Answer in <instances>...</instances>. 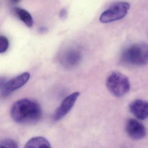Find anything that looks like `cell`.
<instances>
[{"mask_svg":"<svg viewBox=\"0 0 148 148\" xmlns=\"http://www.w3.org/2000/svg\"><path fill=\"white\" fill-rule=\"evenodd\" d=\"M51 147V144L45 138L36 136L31 138L24 146L25 148H48Z\"/></svg>","mask_w":148,"mask_h":148,"instance_id":"10","label":"cell"},{"mask_svg":"<svg viewBox=\"0 0 148 148\" xmlns=\"http://www.w3.org/2000/svg\"><path fill=\"white\" fill-rule=\"evenodd\" d=\"M11 2H12L13 3H17L18 2H19L20 1V0H10Z\"/></svg>","mask_w":148,"mask_h":148,"instance_id":"16","label":"cell"},{"mask_svg":"<svg viewBox=\"0 0 148 148\" xmlns=\"http://www.w3.org/2000/svg\"><path fill=\"white\" fill-rule=\"evenodd\" d=\"M47 28H45V27H40L39 29V32L41 33H45L46 32H47Z\"/></svg>","mask_w":148,"mask_h":148,"instance_id":"15","label":"cell"},{"mask_svg":"<svg viewBox=\"0 0 148 148\" xmlns=\"http://www.w3.org/2000/svg\"><path fill=\"white\" fill-rule=\"evenodd\" d=\"M13 120L21 124H32L38 122L42 116L39 104L32 99L23 98L15 101L11 107Z\"/></svg>","mask_w":148,"mask_h":148,"instance_id":"1","label":"cell"},{"mask_svg":"<svg viewBox=\"0 0 148 148\" xmlns=\"http://www.w3.org/2000/svg\"><path fill=\"white\" fill-rule=\"evenodd\" d=\"M130 7V4L127 2L114 3L102 14L99 21L101 23L106 24L120 20L127 15Z\"/></svg>","mask_w":148,"mask_h":148,"instance_id":"4","label":"cell"},{"mask_svg":"<svg viewBox=\"0 0 148 148\" xmlns=\"http://www.w3.org/2000/svg\"><path fill=\"white\" fill-rule=\"evenodd\" d=\"M14 12L19 18L23 21L28 27H31L33 25V20L30 14L26 10L22 8H15Z\"/></svg>","mask_w":148,"mask_h":148,"instance_id":"11","label":"cell"},{"mask_svg":"<svg viewBox=\"0 0 148 148\" xmlns=\"http://www.w3.org/2000/svg\"><path fill=\"white\" fill-rule=\"evenodd\" d=\"M129 109L133 116L140 120L148 118V102L142 99H136L132 102Z\"/></svg>","mask_w":148,"mask_h":148,"instance_id":"8","label":"cell"},{"mask_svg":"<svg viewBox=\"0 0 148 148\" xmlns=\"http://www.w3.org/2000/svg\"><path fill=\"white\" fill-rule=\"evenodd\" d=\"M126 133L134 140L142 139L146 135V130L144 125L136 119H130L128 120L125 125Z\"/></svg>","mask_w":148,"mask_h":148,"instance_id":"7","label":"cell"},{"mask_svg":"<svg viewBox=\"0 0 148 148\" xmlns=\"http://www.w3.org/2000/svg\"><path fill=\"white\" fill-rule=\"evenodd\" d=\"M30 78V73L25 72L7 81L1 79V95L3 97L9 96L14 91L24 86Z\"/></svg>","mask_w":148,"mask_h":148,"instance_id":"5","label":"cell"},{"mask_svg":"<svg viewBox=\"0 0 148 148\" xmlns=\"http://www.w3.org/2000/svg\"><path fill=\"white\" fill-rule=\"evenodd\" d=\"M1 148H19L18 143L11 138H6L2 140L0 143Z\"/></svg>","mask_w":148,"mask_h":148,"instance_id":"12","label":"cell"},{"mask_svg":"<svg viewBox=\"0 0 148 148\" xmlns=\"http://www.w3.org/2000/svg\"><path fill=\"white\" fill-rule=\"evenodd\" d=\"M60 18L62 20H64L67 18V12L65 8H63L60 11L59 14Z\"/></svg>","mask_w":148,"mask_h":148,"instance_id":"14","label":"cell"},{"mask_svg":"<svg viewBox=\"0 0 148 148\" xmlns=\"http://www.w3.org/2000/svg\"><path fill=\"white\" fill-rule=\"evenodd\" d=\"M121 62L131 66H144L148 64V45L137 43L125 49L120 57Z\"/></svg>","mask_w":148,"mask_h":148,"instance_id":"2","label":"cell"},{"mask_svg":"<svg viewBox=\"0 0 148 148\" xmlns=\"http://www.w3.org/2000/svg\"><path fill=\"white\" fill-rule=\"evenodd\" d=\"M106 86L109 92L115 97H121L130 90V84L129 79L119 72L112 73L106 79Z\"/></svg>","mask_w":148,"mask_h":148,"instance_id":"3","label":"cell"},{"mask_svg":"<svg viewBox=\"0 0 148 148\" xmlns=\"http://www.w3.org/2000/svg\"><path fill=\"white\" fill-rule=\"evenodd\" d=\"M9 45V41L7 38L4 36H0V53H4L6 52Z\"/></svg>","mask_w":148,"mask_h":148,"instance_id":"13","label":"cell"},{"mask_svg":"<svg viewBox=\"0 0 148 148\" xmlns=\"http://www.w3.org/2000/svg\"><path fill=\"white\" fill-rule=\"evenodd\" d=\"M79 95V92H76L66 97L55 110L53 116V119L56 121H59L67 115L73 107Z\"/></svg>","mask_w":148,"mask_h":148,"instance_id":"6","label":"cell"},{"mask_svg":"<svg viewBox=\"0 0 148 148\" xmlns=\"http://www.w3.org/2000/svg\"><path fill=\"white\" fill-rule=\"evenodd\" d=\"M81 58L80 53L75 49H70L64 53L61 62L67 67H72L79 64Z\"/></svg>","mask_w":148,"mask_h":148,"instance_id":"9","label":"cell"}]
</instances>
